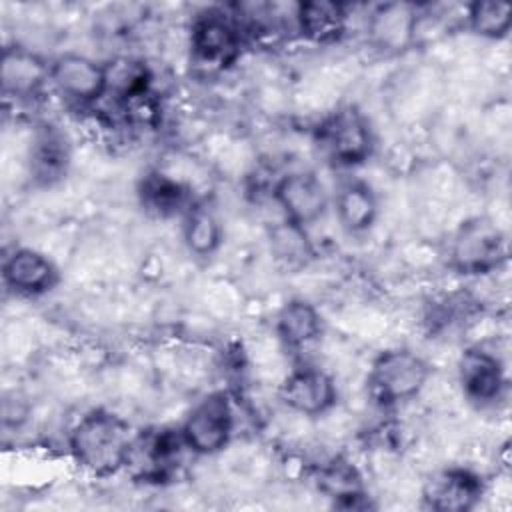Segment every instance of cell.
<instances>
[{"instance_id":"1","label":"cell","mask_w":512,"mask_h":512,"mask_svg":"<svg viewBox=\"0 0 512 512\" xmlns=\"http://www.w3.org/2000/svg\"><path fill=\"white\" fill-rule=\"evenodd\" d=\"M132 440L130 424L122 416L96 408L76 422L68 446L82 470L94 476H110L126 468Z\"/></svg>"},{"instance_id":"2","label":"cell","mask_w":512,"mask_h":512,"mask_svg":"<svg viewBox=\"0 0 512 512\" xmlns=\"http://www.w3.org/2000/svg\"><path fill=\"white\" fill-rule=\"evenodd\" d=\"M430 364L408 348L378 354L368 372V394L378 406H394L420 394L430 378Z\"/></svg>"},{"instance_id":"3","label":"cell","mask_w":512,"mask_h":512,"mask_svg":"<svg viewBox=\"0 0 512 512\" xmlns=\"http://www.w3.org/2000/svg\"><path fill=\"white\" fill-rule=\"evenodd\" d=\"M506 260V234L486 216L464 220L450 240V266L460 274H488L498 270Z\"/></svg>"},{"instance_id":"4","label":"cell","mask_w":512,"mask_h":512,"mask_svg":"<svg viewBox=\"0 0 512 512\" xmlns=\"http://www.w3.org/2000/svg\"><path fill=\"white\" fill-rule=\"evenodd\" d=\"M314 134L324 156L336 166H358L372 154L374 140L370 124L354 106L330 112L320 120Z\"/></svg>"},{"instance_id":"5","label":"cell","mask_w":512,"mask_h":512,"mask_svg":"<svg viewBox=\"0 0 512 512\" xmlns=\"http://www.w3.org/2000/svg\"><path fill=\"white\" fill-rule=\"evenodd\" d=\"M192 64L204 72H220L240 56V28L220 10L202 12L190 32Z\"/></svg>"},{"instance_id":"6","label":"cell","mask_w":512,"mask_h":512,"mask_svg":"<svg viewBox=\"0 0 512 512\" xmlns=\"http://www.w3.org/2000/svg\"><path fill=\"white\" fill-rule=\"evenodd\" d=\"M234 410L226 392H210L188 412L180 432L194 454H216L232 438Z\"/></svg>"},{"instance_id":"7","label":"cell","mask_w":512,"mask_h":512,"mask_svg":"<svg viewBox=\"0 0 512 512\" xmlns=\"http://www.w3.org/2000/svg\"><path fill=\"white\" fill-rule=\"evenodd\" d=\"M50 82L80 104H94L108 92V68L84 54H62L50 64Z\"/></svg>"},{"instance_id":"8","label":"cell","mask_w":512,"mask_h":512,"mask_svg":"<svg viewBox=\"0 0 512 512\" xmlns=\"http://www.w3.org/2000/svg\"><path fill=\"white\" fill-rule=\"evenodd\" d=\"M186 442L180 430H154L134 436L126 468L144 480L166 478L180 462Z\"/></svg>"},{"instance_id":"9","label":"cell","mask_w":512,"mask_h":512,"mask_svg":"<svg viewBox=\"0 0 512 512\" xmlns=\"http://www.w3.org/2000/svg\"><path fill=\"white\" fill-rule=\"evenodd\" d=\"M484 494L482 478L468 468H444L434 472L422 490L424 506L436 512L472 510Z\"/></svg>"},{"instance_id":"10","label":"cell","mask_w":512,"mask_h":512,"mask_svg":"<svg viewBox=\"0 0 512 512\" xmlns=\"http://www.w3.org/2000/svg\"><path fill=\"white\" fill-rule=\"evenodd\" d=\"M272 194L284 218L304 228L314 224L328 206L326 188L314 172H290L282 176Z\"/></svg>"},{"instance_id":"11","label":"cell","mask_w":512,"mask_h":512,"mask_svg":"<svg viewBox=\"0 0 512 512\" xmlns=\"http://www.w3.org/2000/svg\"><path fill=\"white\" fill-rule=\"evenodd\" d=\"M458 380L464 396L478 406H488L500 400L506 386L500 358L480 346L462 352L458 360Z\"/></svg>"},{"instance_id":"12","label":"cell","mask_w":512,"mask_h":512,"mask_svg":"<svg viewBox=\"0 0 512 512\" xmlns=\"http://www.w3.org/2000/svg\"><path fill=\"white\" fill-rule=\"evenodd\" d=\"M334 380L318 368H296L280 386V400L294 412L318 416L336 404Z\"/></svg>"},{"instance_id":"13","label":"cell","mask_w":512,"mask_h":512,"mask_svg":"<svg viewBox=\"0 0 512 512\" xmlns=\"http://www.w3.org/2000/svg\"><path fill=\"white\" fill-rule=\"evenodd\" d=\"M2 276L8 288L26 296L44 294L58 282V270L52 260L32 248L14 250L4 260Z\"/></svg>"},{"instance_id":"14","label":"cell","mask_w":512,"mask_h":512,"mask_svg":"<svg viewBox=\"0 0 512 512\" xmlns=\"http://www.w3.org/2000/svg\"><path fill=\"white\" fill-rule=\"evenodd\" d=\"M70 164V144L66 134L52 124L42 126L30 144V176L42 186H50L66 176Z\"/></svg>"},{"instance_id":"15","label":"cell","mask_w":512,"mask_h":512,"mask_svg":"<svg viewBox=\"0 0 512 512\" xmlns=\"http://www.w3.org/2000/svg\"><path fill=\"white\" fill-rule=\"evenodd\" d=\"M0 78L6 96L28 98L34 96L46 80H50V66L22 46H8L2 52Z\"/></svg>"},{"instance_id":"16","label":"cell","mask_w":512,"mask_h":512,"mask_svg":"<svg viewBox=\"0 0 512 512\" xmlns=\"http://www.w3.org/2000/svg\"><path fill=\"white\" fill-rule=\"evenodd\" d=\"M298 32L316 44L336 42L346 30V8L340 2L308 0L296 4L294 14Z\"/></svg>"},{"instance_id":"17","label":"cell","mask_w":512,"mask_h":512,"mask_svg":"<svg viewBox=\"0 0 512 512\" xmlns=\"http://www.w3.org/2000/svg\"><path fill=\"white\" fill-rule=\"evenodd\" d=\"M276 332L286 348L300 350L320 338L322 316L314 304L300 298L290 300L278 312Z\"/></svg>"},{"instance_id":"18","label":"cell","mask_w":512,"mask_h":512,"mask_svg":"<svg viewBox=\"0 0 512 512\" xmlns=\"http://www.w3.org/2000/svg\"><path fill=\"white\" fill-rule=\"evenodd\" d=\"M334 204L342 228L352 234L368 230L378 214V200L372 188L362 180H348L340 184Z\"/></svg>"},{"instance_id":"19","label":"cell","mask_w":512,"mask_h":512,"mask_svg":"<svg viewBox=\"0 0 512 512\" xmlns=\"http://www.w3.org/2000/svg\"><path fill=\"white\" fill-rule=\"evenodd\" d=\"M416 16L410 4H382L372 12L370 34L378 46L402 48L416 34Z\"/></svg>"},{"instance_id":"20","label":"cell","mask_w":512,"mask_h":512,"mask_svg":"<svg viewBox=\"0 0 512 512\" xmlns=\"http://www.w3.org/2000/svg\"><path fill=\"white\" fill-rule=\"evenodd\" d=\"M138 194H140V202H142L144 210H148L150 214L160 216V218L174 216V214L182 212L184 208H188V204H190L188 188L182 182H178L162 172L146 174L144 180L140 182Z\"/></svg>"},{"instance_id":"21","label":"cell","mask_w":512,"mask_h":512,"mask_svg":"<svg viewBox=\"0 0 512 512\" xmlns=\"http://www.w3.org/2000/svg\"><path fill=\"white\" fill-rule=\"evenodd\" d=\"M320 488L334 498L338 508H364L366 492L362 488L360 476L352 464L344 460H334L320 472Z\"/></svg>"},{"instance_id":"22","label":"cell","mask_w":512,"mask_h":512,"mask_svg":"<svg viewBox=\"0 0 512 512\" xmlns=\"http://www.w3.org/2000/svg\"><path fill=\"white\" fill-rule=\"evenodd\" d=\"M268 240L274 258L290 268L306 264L312 256V242L306 234V228L286 218L270 228Z\"/></svg>"},{"instance_id":"23","label":"cell","mask_w":512,"mask_h":512,"mask_svg":"<svg viewBox=\"0 0 512 512\" xmlns=\"http://www.w3.org/2000/svg\"><path fill=\"white\" fill-rule=\"evenodd\" d=\"M468 28L482 38L498 40L508 36L512 24V6L498 0H478L466 8Z\"/></svg>"},{"instance_id":"24","label":"cell","mask_w":512,"mask_h":512,"mask_svg":"<svg viewBox=\"0 0 512 512\" xmlns=\"http://www.w3.org/2000/svg\"><path fill=\"white\" fill-rule=\"evenodd\" d=\"M184 240L196 256H210L222 242V226L206 208H190L184 224Z\"/></svg>"}]
</instances>
